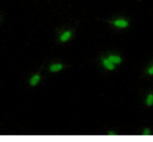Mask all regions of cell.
I'll return each instance as SVG.
<instances>
[{"instance_id": "6da1fadb", "label": "cell", "mask_w": 153, "mask_h": 142, "mask_svg": "<svg viewBox=\"0 0 153 142\" xmlns=\"http://www.w3.org/2000/svg\"><path fill=\"white\" fill-rule=\"evenodd\" d=\"M116 27H120V28H125L128 26V22L125 19H117L113 22Z\"/></svg>"}, {"instance_id": "7a4b0ae2", "label": "cell", "mask_w": 153, "mask_h": 142, "mask_svg": "<svg viewBox=\"0 0 153 142\" xmlns=\"http://www.w3.org/2000/svg\"><path fill=\"white\" fill-rule=\"evenodd\" d=\"M102 63H103L104 67H105L107 70H110V71L114 70V64H113L108 58H104V59H102Z\"/></svg>"}, {"instance_id": "3957f363", "label": "cell", "mask_w": 153, "mask_h": 142, "mask_svg": "<svg viewBox=\"0 0 153 142\" xmlns=\"http://www.w3.org/2000/svg\"><path fill=\"white\" fill-rule=\"evenodd\" d=\"M71 36H72L71 32H70V31H66V32H64V33L60 36V41L62 42H67V41H68L69 39H70Z\"/></svg>"}, {"instance_id": "277c9868", "label": "cell", "mask_w": 153, "mask_h": 142, "mask_svg": "<svg viewBox=\"0 0 153 142\" xmlns=\"http://www.w3.org/2000/svg\"><path fill=\"white\" fill-rule=\"evenodd\" d=\"M62 68H63V66L60 63H57V64H53V65L50 66L49 70L53 72H57L61 71Z\"/></svg>"}, {"instance_id": "5b68a950", "label": "cell", "mask_w": 153, "mask_h": 142, "mask_svg": "<svg viewBox=\"0 0 153 142\" xmlns=\"http://www.w3.org/2000/svg\"><path fill=\"white\" fill-rule=\"evenodd\" d=\"M108 59L113 63V64H119L122 62V58L118 57V56H116V55H111Z\"/></svg>"}, {"instance_id": "8992f818", "label": "cell", "mask_w": 153, "mask_h": 142, "mask_svg": "<svg viewBox=\"0 0 153 142\" xmlns=\"http://www.w3.org/2000/svg\"><path fill=\"white\" fill-rule=\"evenodd\" d=\"M40 81V76L38 74H36L33 77L31 78L30 85L31 86H36Z\"/></svg>"}, {"instance_id": "52a82bcc", "label": "cell", "mask_w": 153, "mask_h": 142, "mask_svg": "<svg viewBox=\"0 0 153 142\" xmlns=\"http://www.w3.org/2000/svg\"><path fill=\"white\" fill-rule=\"evenodd\" d=\"M146 104L147 106H152L153 105V94H150L149 96L146 98Z\"/></svg>"}, {"instance_id": "ba28073f", "label": "cell", "mask_w": 153, "mask_h": 142, "mask_svg": "<svg viewBox=\"0 0 153 142\" xmlns=\"http://www.w3.org/2000/svg\"><path fill=\"white\" fill-rule=\"evenodd\" d=\"M143 135H151V131H150L149 129H147V128H146L145 131H143V133H142Z\"/></svg>"}, {"instance_id": "9c48e42d", "label": "cell", "mask_w": 153, "mask_h": 142, "mask_svg": "<svg viewBox=\"0 0 153 142\" xmlns=\"http://www.w3.org/2000/svg\"><path fill=\"white\" fill-rule=\"evenodd\" d=\"M148 72L150 75H153V67H152L149 70H148Z\"/></svg>"}, {"instance_id": "30bf717a", "label": "cell", "mask_w": 153, "mask_h": 142, "mask_svg": "<svg viewBox=\"0 0 153 142\" xmlns=\"http://www.w3.org/2000/svg\"><path fill=\"white\" fill-rule=\"evenodd\" d=\"M116 133H112V132H109V135H116Z\"/></svg>"}]
</instances>
